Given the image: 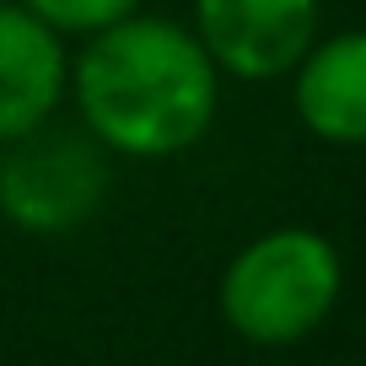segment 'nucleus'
I'll list each match as a JSON object with an SVG mask.
<instances>
[{
    "instance_id": "nucleus-1",
    "label": "nucleus",
    "mask_w": 366,
    "mask_h": 366,
    "mask_svg": "<svg viewBox=\"0 0 366 366\" xmlns=\"http://www.w3.org/2000/svg\"><path fill=\"white\" fill-rule=\"evenodd\" d=\"M65 97L108 157L167 162L194 151L221 114V70L172 16L129 11L70 59Z\"/></svg>"
},
{
    "instance_id": "nucleus-2",
    "label": "nucleus",
    "mask_w": 366,
    "mask_h": 366,
    "mask_svg": "<svg viewBox=\"0 0 366 366\" xmlns=\"http://www.w3.org/2000/svg\"><path fill=\"white\" fill-rule=\"evenodd\" d=\"M345 291V264L323 232L274 227L232 253L216 286V312L242 345L286 350L329 323Z\"/></svg>"
},
{
    "instance_id": "nucleus-3",
    "label": "nucleus",
    "mask_w": 366,
    "mask_h": 366,
    "mask_svg": "<svg viewBox=\"0 0 366 366\" xmlns=\"http://www.w3.org/2000/svg\"><path fill=\"white\" fill-rule=\"evenodd\" d=\"M108 199V151L86 129H44L0 146V216L38 237L86 227Z\"/></svg>"
},
{
    "instance_id": "nucleus-4",
    "label": "nucleus",
    "mask_w": 366,
    "mask_h": 366,
    "mask_svg": "<svg viewBox=\"0 0 366 366\" xmlns=\"http://www.w3.org/2000/svg\"><path fill=\"white\" fill-rule=\"evenodd\" d=\"M323 33V0H194V38L221 76L280 81Z\"/></svg>"
},
{
    "instance_id": "nucleus-5",
    "label": "nucleus",
    "mask_w": 366,
    "mask_h": 366,
    "mask_svg": "<svg viewBox=\"0 0 366 366\" xmlns=\"http://www.w3.org/2000/svg\"><path fill=\"white\" fill-rule=\"evenodd\" d=\"M70 86V49L22 0H0V146L44 129Z\"/></svg>"
},
{
    "instance_id": "nucleus-6",
    "label": "nucleus",
    "mask_w": 366,
    "mask_h": 366,
    "mask_svg": "<svg viewBox=\"0 0 366 366\" xmlns=\"http://www.w3.org/2000/svg\"><path fill=\"white\" fill-rule=\"evenodd\" d=\"M291 108L323 146H366V27L318 33V44L291 70Z\"/></svg>"
},
{
    "instance_id": "nucleus-7",
    "label": "nucleus",
    "mask_w": 366,
    "mask_h": 366,
    "mask_svg": "<svg viewBox=\"0 0 366 366\" xmlns=\"http://www.w3.org/2000/svg\"><path fill=\"white\" fill-rule=\"evenodd\" d=\"M22 6L38 22H49L59 38H92L103 27H114L119 16L140 11L146 0H22Z\"/></svg>"
}]
</instances>
